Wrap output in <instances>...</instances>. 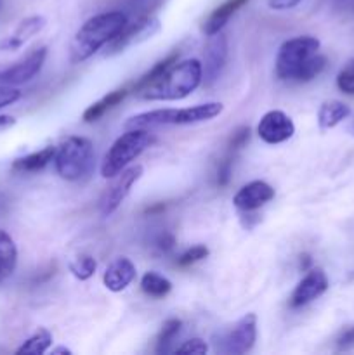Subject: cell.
<instances>
[{"instance_id": "6da1fadb", "label": "cell", "mask_w": 354, "mask_h": 355, "mask_svg": "<svg viewBox=\"0 0 354 355\" xmlns=\"http://www.w3.org/2000/svg\"><path fill=\"white\" fill-rule=\"evenodd\" d=\"M127 23V14L121 10H110L87 19L73 37L69 47L71 62H83L92 58L101 47L110 44Z\"/></svg>"}, {"instance_id": "7a4b0ae2", "label": "cell", "mask_w": 354, "mask_h": 355, "mask_svg": "<svg viewBox=\"0 0 354 355\" xmlns=\"http://www.w3.org/2000/svg\"><path fill=\"white\" fill-rule=\"evenodd\" d=\"M203 80V66L198 59L176 62L158 80L141 90L146 101H179L193 94Z\"/></svg>"}, {"instance_id": "3957f363", "label": "cell", "mask_w": 354, "mask_h": 355, "mask_svg": "<svg viewBox=\"0 0 354 355\" xmlns=\"http://www.w3.org/2000/svg\"><path fill=\"white\" fill-rule=\"evenodd\" d=\"M224 111L221 103H205L198 106L183 107H167V110H153L146 113H139L135 116L128 118V128H148V127H163V125H193L201 121L214 120L215 116Z\"/></svg>"}, {"instance_id": "277c9868", "label": "cell", "mask_w": 354, "mask_h": 355, "mask_svg": "<svg viewBox=\"0 0 354 355\" xmlns=\"http://www.w3.org/2000/svg\"><path fill=\"white\" fill-rule=\"evenodd\" d=\"M153 142H155V135L149 134L146 128H130L121 134L104 156L103 165H101V175L104 179H113L121 170L127 168L135 158H139Z\"/></svg>"}, {"instance_id": "5b68a950", "label": "cell", "mask_w": 354, "mask_h": 355, "mask_svg": "<svg viewBox=\"0 0 354 355\" xmlns=\"http://www.w3.org/2000/svg\"><path fill=\"white\" fill-rule=\"evenodd\" d=\"M56 172L61 179L75 182L83 179L92 170L94 146L85 137H68L58 149L54 156Z\"/></svg>"}, {"instance_id": "8992f818", "label": "cell", "mask_w": 354, "mask_h": 355, "mask_svg": "<svg viewBox=\"0 0 354 355\" xmlns=\"http://www.w3.org/2000/svg\"><path fill=\"white\" fill-rule=\"evenodd\" d=\"M319 51V40L316 37H295L285 42L276 55V75L280 80H294L304 62Z\"/></svg>"}, {"instance_id": "52a82bcc", "label": "cell", "mask_w": 354, "mask_h": 355, "mask_svg": "<svg viewBox=\"0 0 354 355\" xmlns=\"http://www.w3.org/2000/svg\"><path fill=\"white\" fill-rule=\"evenodd\" d=\"M162 28L160 21L153 16H139L137 19L132 21V23L125 24L124 30L110 42V49H108V54L113 55L118 52H124L125 49L130 47L134 44H141L146 42L148 38H151L153 35H156Z\"/></svg>"}, {"instance_id": "ba28073f", "label": "cell", "mask_w": 354, "mask_h": 355, "mask_svg": "<svg viewBox=\"0 0 354 355\" xmlns=\"http://www.w3.org/2000/svg\"><path fill=\"white\" fill-rule=\"evenodd\" d=\"M257 338V315L246 314L224 333L221 338V347H217L222 354L242 355L252 350Z\"/></svg>"}, {"instance_id": "9c48e42d", "label": "cell", "mask_w": 354, "mask_h": 355, "mask_svg": "<svg viewBox=\"0 0 354 355\" xmlns=\"http://www.w3.org/2000/svg\"><path fill=\"white\" fill-rule=\"evenodd\" d=\"M142 172L144 170H142L141 165H132L113 177L115 180L108 187L104 196L101 198V214H103V217H110L113 211H117V208L124 203V200L130 193L132 186L142 177Z\"/></svg>"}, {"instance_id": "30bf717a", "label": "cell", "mask_w": 354, "mask_h": 355, "mask_svg": "<svg viewBox=\"0 0 354 355\" xmlns=\"http://www.w3.org/2000/svg\"><path fill=\"white\" fill-rule=\"evenodd\" d=\"M257 134L266 144H281L294 137L295 125L287 113L280 110L267 111L257 125Z\"/></svg>"}, {"instance_id": "8fae6325", "label": "cell", "mask_w": 354, "mask_h": 355, "mask_svg": "<svg viewBox=\"0 0 354 355\" xmlns=\"http://www.w3.org/2000/svg\"><path fill=\"white\" fill-rule=\"evenodd\" d=\"M45 58H47V47H38L31 51L30 54L19 62H16L10 68L0 71V83L2 85H21V83L30 82L31 78L40 73L42 66H44Z\"/></svg>"}, {"instance_id": "7c38bea8", "label": "cell", "mask_w": 354, "mask_h": 355, "mask_svg": "<svg viewBox=\"0 0 354 355\" xmlns=\"http://www.w3.org/2000/svg\"><path fill=\"white\" fill-rule=\"evenodd\" d=\"M328 290V277L321 269H309L307 274L302 277L301 283L295 286L294 293L290 297V307L301 309L304 305L311 304L318 297H321Z\"/></svg>"}, {"instance_id": "4fadbf2b", "label": "cell", "mask_w": 354, "mask_h": 355, "mask_svg": "<svg viewBox=\"0 0 354 355\" xmlns=\"http://www.w3.org/2000/svg\"><path fill=\"white\" fill-rule=\"evenodd\" d=\"M228 59V37L222 31L210 35L207 42V51H205V66H203V76L205 83L210 85L221 75L222 68Z\"/></svg>"}, {"instance_id": "5bb4252c", "label": "cell", "mask_w": 354, "mask_h": 355, "mask_svg": "<svg viewBox=\"0 0 354 355\" xmlns=\"http://www.w3.org/2000/svg\"><path fill=\"white\" fill-rule=\"evenodd\" d=\"M274 198V189L264 180H253L243 186L233 198V203L238 210L253 211L257 208L264 207Z\"/></svg>"}, {"instance_id": "9a60e30c", "label": "cell", "mask_w": 354, "mask_h": 355, "mask_svg": "<svg viewBox=\"0 0 354 355\" xmlns=\"http://www.w3.org/2000/svg\"><path fill=\"white\" fill-rule=\"evenodd\" d=\"M135 274H137V270H135L132 260L127 259V257H120V259L110 263V267H108L103 276V283L110 291L120 293L135 279Z\"/></svg>"}, {"instance_id": "2e32d148", "label": "cell", "mask_w": 354, "mask_h": 355, "mask_svg": "<svg viewBox=\"0 0 354 355\" xmlns=\"http://www.w3.org/2000/svg\"><path fill=\"white\" fill-rule=\"evenodd\" d=\"M45 23L47 21H45L44 16H30L23 19L17 24L12 35H9V37L0 42V51H17V49H21L31 37H35V35L44 30Z\"/></svg>"}, {"instance_id": "e0dca14e", "label": "cell", "mask_w": 354, "mask_h": 355, "mask_svg": "<svg viewBox=\"0 0 354 355\" xmlns=\"http://www.w3.org/2000/svg\"><path fill=\"white\" fill-rule=\"evenodd\" d=\"M248 2L250 0H226L224 3H221V6H219L217 9L208 16V19L205 21L203 24L205 35L210 37V35L221 31L222 28L226 26V23L229 21V17H231L236 10L242 9L243 6H246Z\"/></svg>"}, {"instance_id": "ac0fdd59", "label": "cell", "mask_w": 354, "mask_h": 355, "mask_svg": "<svg viewBox=\"0 0 354 355\" xmlns=\"http://www.w3.org/2000/svg\"><path fill=\"white\" fill-rule=\"evenodd\" d=\"M127 96H128L127 87H124V89H117V90H113V92H108L103 99H99L97 103L90 104V106L83 111L82 120L85 121V123L97 121L104 113H106V111L113 110L115 106H118V104H120Z\"/></svg>"}, {"instance_id": "d6986e66", "label": "cell", "mask_w": 354, "mask_h": 355, "mask_svg": "<svg viewBox=\"0 0 354 355\" xmlns=\"http://www.w3.org/2000/svg\"><path fill=\"white\" fill-rule=\"evenodd\" d=\"M351 110L347 104L340 103V101H326L318 111V125L321 130H330V128L337 127L342 120H346Z\"/></svg>"}, {"instance_id": "ffe728a7", "label": "cell", "mask_w": 354, "mask_h": 355, "mask_svg": "<svg viewBox=\"0 0 354 355\" xmlns=\"http://www.w3.org/2000/svg\"><path fill=\"white\" fill-rule=\"evenodd\" d=\"M17 266V248L9 232L0 229V283L12 276Z\"/></svg>"}, {"instance_id": "44dd1931", "label": "cell", "mask_w": 354, "mask_h": 355, "mask_svg": "<svg viewBox=\"0 0 354 355\" xmlns=\"http://www.w3.org/2000/svg\"><path fill=\"white\" fill-rule=\"evenodd\" d=\"M54 156L56 148L54 146H47V148L40 149V151L31 153V155L23 156V158H17L12 163V168L17 170V172H38V170L45 168L54 159Z\"/></svg>"}, {"instance_id": "7402d4cb", "label": "cell", "mask_w": 354, "mask_h": 355, "mask_svg": "<svg viewBox=\"0 0 354 355\" xmlns=\"http://www.w3.org/2000/svg\"><path fill=\"white\" fill-rule=\"evenodd\" d=\"M177 59H179V52H177V51L170 52V54L167 55V58H163L162 61L156 62V64L153 66V68L149 69L148 73H144V75H142L141 78H139L137 82L134 83V89H132V92L139 94V92H141V90H144L146 87L151 85V83L155 82V80H158L160 76H162L163 73L167 71V69H170L174 64H176Z\"/></svg>"}, {"instance_id": "603a6c76", "label": "cell", "mask_w": 354, "mask_h": 355, "mask_svg": "<svg viewBox=\"0 0 354 355\" xmlns=\"http://www.w3.org/2000/svg\"><path fill=\"white\" fill-rule=\"evenodd\" d=\"M141 290L151 298H163L172 291V283L156 272H146L141 279Z\"/></svg>"}, {"instance_id": "cb8c5ba5", "label": "cell", "mask_w": 354, "mask_h": 355, "mask_svg": "<svg viewBox=\"0 0 354 355\" xmlns=\"http://www.w3.org/2000/svg\"><path fill=\"white\" fill-rule=\"evenodd\" d=\"M52 345V335L49 329L40 328L38 331H35L19 349L16 350V354H31V355H40L45 354Z\"/></svg>"}, {"instance_id": "d4e9b609", "label": "cell", "mask_w": 354, "mask_h": 355, "mask_svg": "<svg viewBox=\"0 0 354 355\" xmlns=\"http://www.w3.org/2000/svg\"><path fill=\"white\" fill-rule=\"evenodd\" d=\"M180 328H183V322H180L179 319H169V321L163 322L162 331H160L158 338H156V352H169L170 343H172L174 340H176V336L179 335Z\"/></svg>"}, {"instance_id": "484cf974", "label": "cell", "mask_w": 354, "mask_h": 355, "mask_svg": "<svg viewBox=\"0 0 354 355\" xmlns=\"http://www.w3.org/2000/svg\"><path fill=\"white\" fill-rule=\"evenodd\" d=\"M325 68H326L325 55L314 54L312 58H309L307 61L304 62V66H302L301 69H298L294 82H311V80H314Z\"/></svg>"}, {"instance_id": "4316f807", "label": "cell", "mask_w": 354, "mask_h": 355, "mask_svg": "<svg viewBox=\"0 0 354 355\" xmlns=\"http://www.w3.org/2000/svg\"><path fill=\"white\" fill-rule=\"evenodd\" d=\"M96 269H97V262L89 255L78 257V259L73 260V262L69 263V272L80 281L90 279V277L96 274Z\"/></svg>"}, {"instance_id": "83f0119b", "label": "cell", "mask_w": 354, "mask_h": 355, "mask_svg": "<svg viewBox=\"0 0 354 355\" xmlns=\"http://www.w3.org/2000/svg\"><path fill=\"white\" fill-rule=\"evenodd\" d=\"M337 87L342 90L344 94L354 96V59H351L340 73L337 75Z\"/></svg>"}, {"instance_id": "f1b7e54d", "label": "cell", "mask_w": 354, "mask_h": 355, "mask_svg": "<svg viewBox=\"0 0 354 355\" xmlns=\"http://www.w3.org/2000/svg\"><path fill=\"white\" fill-rule=\"evenodd\" d=\"M208 253H210V252H208L207 246L196 245V246H193V248L186 250V252H184L183 255L177 259V266H179V267H189V266H193V263L200 262V260L207 259Z\"/></svg>"}, {"instance_id": "f546056e", "label": "cell", "mask_w": 354, "mask_h": 355, "mask_svg": "<svg viewBox=\"0 0 354 355\" xmlns=\"http://www.w3.org/2000/svg\"><path fill=\"white\" fill-rule=\"evenodd\" d=\"M250 141V128L248 127H239L236 128L235 134L231 135L228 144V153L229 155H236L242 148H245L246 142Z\"/></svg>"}, {"instance_id": "4dcf8cb0", "label": "cell", "mask_w": 354, "mask_h": 355, "mask_svg": "<svg viewBox=\"0 0 354 355\" xmlns=\"http://www.w3.org/2000/svg\"><path fill=\"white\" fill-rule=\"evenodd\" d=\"M177 354H207L208 352V345L205 340L201 338H191L187 342H184L179 349L176 350Z\"/></svg>"}, {"instance_id": "1f68e13d", "label": "cell", "mask_w": 354, "mask_h": 355, "mask_svg": "<svg viewBox=\"0 0 354 355\" xmlns=\"http://www.w3.org/2000/svg\"><path fill=\"white\" fill-rule=\"evenodd\" d=\"M233 158H235V155H229L228 153V155H226V158L221 162V165H219V170H217V186L219 187L228 186L229 179H231Z\"/></svg>"}, {"instance_id": "d6a6232c", "label": "cell", "mask_w": 354, "mask_h": 355, "mask_svg": "<svg viewBox=\"0 0 354 355\" xmlns=\"http://www.w3.org/2000/svg\"><path fill=\"white\" fill-rule=\"evenodd\" d=\"M21 99V90L14 89L10 85H2L0 87V110L6 106H10L16 101Z\"/></svg>"}, {"instance_id": "836d02e7", "label": "cell", "mask_w": 354, "mask_h": 355, "mask_svg": "<svg viewBox=\"0 0 354 355\" xmlns=\"http://www.w3.org/2000/svg\"><path fill=\"white\" fill-rule=\"evenodd\" d=\"M337 349L339 350L354 349V326L353 328H347L346 331L340 333V336L337 338Z\"/></svg>"}, {"instance_id": "e575fe53", "label": "cell", "mask_w": 354, "mask_h": 355, "mask_svg": "<svg viewBox=\"0 0 354 355\" xmlns=\"http://www.w3.org/2000/svg\"><path fill=\"white\" fill-rule=\"evenodd\" d=\"M301 2L302 0H267V6L273 10H288L297 7Z\"/></svg>"}, {"instance_id": "d590c367", "label": "cell", "mask_w": 354, "mask_h": 355, "mask_svg": "<svg viewBox=\"0 0 354 355\" xmlns=\"http://www.w3.org/2000/svg\"><path fill=\"white\" fill-rule=\"evenodd\" d=\"M174 245H176V239H174L172 234H163L160 236L158 241H156V246H158L162 252H170V250L174 248Z\"/></svg>"}, {"instance_id": "8d00e7d4", "label": "cell", "mask_w": 354, "mask_h": 355, "mask_svg": "<svg viewBox=\"0 0 354 355\" xmlns=\"http://www.w3.org/2000/svg\"><path fill=\"white\" fill-rule=\"evenodd\" d=\"M14 123H16V120H14L12 116H9V114H3V116H0V128L12 127Z\"/></svg>"}, {"instance_id": "74e56055", "label": "cell", "mask_w": 354, "mask_h": 355, "mask_svg": "<svg viewBox=\"0 0 354 355\" xmlns=\"http://www.w3.org/2000/svg\"><path fill=\"white\" fill-rule=\"evenodd\" d=\"M309 266H311V257H309V255H302L301 257L302 270H309Z\"/></svg>"}, {"instance_id": "f35d334b", "label": "cell", "mask_w": 354, "mask_h": 355, "mask_svg": "<svg viewBox=\"0 0 354 355\" xmlns=\"http://www.w3.org/2000/svg\"><path fill=\"white\" fill-rule=\"evenodd\" d=\"M163 208H165V207H163V205H158V207H153V208H148V210H146V214H149V215H151V214H156V211L163 210Z\"/></svg>"}, {"instance_id": "ab89813d", "label": "cell", "mask_w": 354, "mask_h": 355, "mask_svg": "<svg viewBox=\"0 0 354 355\" xmlns=\"http://www.w3.org/2000/svg\"><path fill=\"white\" fill-rule=\"evenodd\" d=\"M52 354H71V350L65 349V347H58V349L52 350Z\"/></svg>"}, {"instance_id": "60d3db41", "label": "cell", "mask_w": 354, "mask_h": 355, "mask_svg": "<svg viewBox=\"0 0 354 355\" xmlns=\"http://www.w3.org/2000/svg\"><path fill=\"white\" fill-rule=\"evenodd\" d=\"M0 7H2V0H0Z\"/></svg>"}]
</instances>
